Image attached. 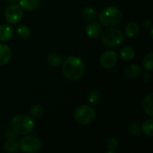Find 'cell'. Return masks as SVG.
<instances>
[{
    "instance_id": "cell-1",
    "label": "cell",
    "mask_w": 153,
    "mask_h": 153,
    "mask_svg": "<svg viewBox=\"0 0 153 153\" xmlns=\"http://www.w3.org/2000/svg\"><path fill=\"white\" fill-rule=\"evenodd\" d=\"M62 71L65 78L70 81L79 80L84 74L83 61L76 56H69L62 62Z\"/></svg>"
},
{
    "instance_id": "cell-2",
    "label": "cell",
    "mask_w": 153,
    "mask_h": 153,
    "mask_svg": "<svg viewBox=\"0 0 153 153\" xmlns=\"http://www.w3.org/2000/svg\"><path fill=\"white\" fill-rule=\"evenodd\" d=\"M13 132L19 135L30 134L35 128L34 118L29 115L19 114L14 116L10 123Z\"/></svg>"
},
{
    "instance_id": "cell-3",
    "label": "cell",
    "mask_w": 153,
    "mask_h": 153,
    "mask_svg": "<svg viewBox=\"0 0 153 153\" xmlns=\"http://www.w3.org/2000/svg\"><path fill=\"white\" fill-rule=\"evenodd\" d=\"M98 18L104 27H114L121 22L122 13L116 6H108L100 13Z\"/></svg>"
},
{
    "instance_id": "cell-4",
    "label": "cell",
    "mask_w": 153,
    "mask_h": 153,
    "mask_svg": "<svg viewBox=\"0 0 153 153\" xmlns=\"http://www.w3.org/2000/svg\"><path fill=\"white\" fill-rule=\"evenodd\" d=\"M101 41L107 47L120 46L125 40V35L120 29L110 28L101 33Z\"/></svg>"
},
{
    "instance_id": "cell-5",
    "label": "cell",
    "mask_w": 153,
    "mask_h": 153,
    "mask_svg": "<svg viewBox=\"0 0 153 153\" xmlns=\"http://www.w3.org/2000/svg\"><path fill=\"white\" fill-rule=\"evenodd\" d=\"M74 117L75 121L80 125H89L95 119L96 111L92 107L89 105H82L75 109Z\"/></svg>"
},
{
    "instance_id": "cell-6",
    "label": "cell",
    "mask_w": 153,
    "mask_h": 153,
    "mask_svg": "<svg viewBox=\"0 0 153 153\" xmlns=\"http://www.w3.org/2000/svg\"><path fill=\"white\" fill-rule=\"evenodd\" d=\"M19 148L23 152H37L41 149V141L35 135L26 134L21 140L19 143Z\"/></svg>"
},
{
    "instance_id": "cell-7",
    "label": "cell",
    "mask_w": 153,
    "mask_h": 153,
    "mask_svg": "<svg viewBox=\"0 0 153 153\" xmlns=\"http://www.w3.org/2000/svg\"><path fill=\"white\" fill-rule=\"evenodd\" d=\"M23 16V9L18 4L9 5L4 12V19L9 24L19 22Z\"/></svg>"
},
{
    "instance_id": "cell-8",
    "label": "cell",
    "mask_w": 153,
    "mask_h": 153,
    "mask_svg": "<svg viewBox=\"0 0 153 153\" xmlns=\"http://www.w3.org/2000/svg\"><path fill=\"white\" fill-rule=\"evenodd\" d=\"M117 61H118V56L117 52L111 49L104 51L100 58V63L101 66L108 70L114 68L117 64Z\"/></svg>"
},
{
    "instance_id": "cell-9",
    "label": "cell",
    "mask_w": 153,
    "mask_h": 153,
    "mask_svg": "<svg viewBox=\"0 0 153 153\" xmlns=\"http://www.w3.org/2000/svg\"><path fill=\"white\" fill-rule=\"evenodd\" d=\"M102 33V27L101 24L97 22H91L86 26V34L91 39H96L99 38Z\"/></svg>"
},
{
    "instance_id": "cell-10",
    "label": "cell",
    "mask_w": 153,
    "mask_h": 153,
    "mask_svg": "<svg viewBox=\"0 0 153 153\" xmlns=\"http://www.w3.org/2000/svg\"><path fill=\"white\" fill-rule=\"evenodd\" d=\"M142 74V68L136 65V64H132L127 65L125 69H124V74L126 77H127L128 79H134L138 77L140 74Z\"/></svg>"
},
{
    "instance_id": "cell-11",
    "label": "cell",
    "mask_w": 153,
    "mask_h": 153,
    "mask_svg": "<svg viewBox=\"0 0 153 153\" xmlns=\"http://www.w3.org/2000/svg\"><path fill=\"white\" fill-rule=\"evenodd\" d=\"M11 57H12V51L10 48L7 45L0 42V65H4L9 63Z\"/></svg>"
},
{
    "instance_id": "cell-12",
    "label": "cell",
    "mask_w": 153,
    "mask_h": 153,
    "mask_svg": "<svg viewBox=\"0 0 153 153\" xmlns=\"http://www.w3.org/2000/svg\"><path fill=\"white\" fill-rule=\"evenodd\" d=\"M143 111L149 116L152 117L153 116V93L148 94L143 102Z\"/></svg>"
},
{
    "instance_id": "cell-13",
    "label": "cell",
    "mask_w": 153,
    "mask_h": 153,
    "mask_svg": "<svg viewBox=\"0 0 153 153\" xmlns=\"http://www.w3.org/2000/svg\"><path fill=\"white\" fill-rule=\"evenodd\" d=\"M19 5L28 12L36 10L39 5V0H19Z\"/></svg>"
},
{
    "instance_id": "cell-14",
    "label": "cell",
    "mask_w": 153,
    "mask_h": 153,
    "mask_svg": "<svg viewBox=\"0 0 153 153\" xmlns=\"http://www.w3.org/2000/svg\"><path fill=\"white\" fill-rule=\"evenodd\" d=\"M140 30L139 24L136 22H130L126 26V35L128 38H134L135 37Z\"/></svg>"
},
{
    "instance_id": "cell-15",
    "label": "cell",
    "mask_w": 153,
    "mask_h": 153,
    "mask_svg": "<svg viewBox=\"0 0 153 153\" xmlns=\"http://www.w3.org/2000/svg\"><path fill=\"white\" fill-rule=\"evenodd\" d=\"M13 36V29L7 24L0 25V41H7Z\"/></svg>"
},
{
    "instance_id": "cell-16",
    "label": "cell",
    "mask_w": 153,
    "mask_h": 153,
    "mask_svg": "<svg viewBox=\"0 0 153 153\" xmlns=\"http://www.w3.org/2000/svg\"><path fill=\"white\" fill-rule=\"evenodd\" d=\"M47 61L49 64V65H51L52 67H58L59 65H62L63 59H62V56L58 53L51 52L48 54L47 57Z\"/></svg>"
},
{
    "instance_id": "cell-17",
    "label": "cell",
    "mask_w": 153,
    "mask_h": 153,
    "mask_svg": "<svg viewBox=\"0 0 153 153\" xmlns=\"http://www.w3.org/2000/svg\"><path fill=\"white\" fill-rule=\"evenodd\" d=\"M119 54H120V56L126 61H131L135 57V51L131 47H124V48H122Z\"/></svg>"
},
{
    "instance_id": "cell-18",
    "label": "cell",
    "mask_w": 153,
    "mask_h": 153,
    "mask_svg": "<svg viewBox=\"0 0 153 153\" xmlns=\"http://www.w3.org/2000/svg\"><path fill=\"white\" fill-rule=\"evenodd\" d=\"M82 14L83 16V18L88 21V22H92L94 21L96 18H97V12L96 10L91 7V6H87L85 7L82 12Z\"/></svg>"
},
{
    "instance_id": "cell-19",
    "label": "cell",
    "mask_w": 153,
    "mask_h": 153,
    "mask_svg": "<svg viewBox=\"0 0 153 153\" xmlns=\"http://www.w3.org/2000/svg\"><path fill=\"white\" fill-rule=\"evenodd\" d=\"M152 127H153V120L152 118H149L146 121L143 122L142 127H141V132L143 133L144 135L148 136V137H152L153 136V132H152Z\"/></svg>"
},
{
    "instance_id": "cell-20",
    "label": "cell",
    "mask_w": 153,
    "mask_h": 153,
    "mask_svg": "<svg viewBox=\"0 0 153 153\" xmlns=\"http://www.w3.org/2000/svg\"><path fill=\"white\" fill-rule=\"evenodd\" d=\"M3 148H4V150L6 152H15L18 151V149H19V143H18L15 140L8 139V140H6V141L4 142Z\"/></svg>"
},
{
    "instance_id": "cell-21",
    "label": "cell",
    "mask_w": 153,
    "mask_h": 153,
    "mask_svg": "<svg viewBox=\"0 0 153 153\" xmlns=\"http://www.w3.org/2000/svg\"><path fill=\"white\" fill-rule=\"evenodd\" d=\"M16 32H17V35L19 36V38L22 39H27L31 35V30H30V27H28L27 25H20L16 29Z\"/></svg>"
},
{
    "instance_id": "cell-22",
    "label": "cell",
    "mask_w": 153,
    "mask_h": 153,
    "mask_svg": "<svg viewBox=\"0 0 153 153\" xmlns=\"http://www.w3.org/2000/svg\"><path fill=\"white\" fill-rule=\"evenodd\" d=\"M43 112H44V109H43L42 106L39 105V104H36V105L32 106L30 108V117H32L33 118L41 117L42 115H43Z\"/></svg>"
},
{
    "instance_id": "cell-23",
    "label": "cell",
    "mask_w": 153,
    "mask_h": 153,
    "mask_svg": "<svg viewBox=\"0 0 153 153\" xmlns=\"http://www.w3.org/2000/svg\"><path fill=\"white\" fill-rule=\"evenodd\" d=\"M87 99H88V101H89L90 103L95 105V104H97V103L100 101V91H97V90H92V91H91L88 93Z\"/></svg>"
},
{
    "instance_id": "cell-24",
    "label": "cell",
    "mask_w": 153,
    "mask_h": 153,
    "mask_svg": "<svg viewBox=\"0 0 153 153\" xmlns=\"http://www.w3.org/2000/svg\"><path fill=\"white\" fill-rule=\"evenodd\" d=\"M143 65L144 68L148 71H152L153 68V53L150 52L148 55H146L143 58Z\"/></svg>"
},
{
    "instance_id": "cell-25",
    "label": "cell",
    "mask_w": 153,
    "mask_h": 153,
    "mask_svg": "<svg viewBox=\"0 0 153 153\" xmlns=\"http://www.w3.org/2000/svg\"><path fill=\"white\" fill-rule=\"evenodd\" d=\"M118 142L116 138L111 137L108 140L107 142V148L108 149V153H114L118 148Z\"/></svg>"
},
{
    "instance_id": "cell-26",
    "label": "cell",
    "mask_w": 153,
    "mask_h": 153,
    "mask_svg": "<svg viewBox=\"0 0 153 153\" xmlns=\"http://www.w3.org/2000/svg\"><path fill=\"white\" fill-rule=\"evenodd\" d=\"M127 132L132 136H137L141 134V127L138 124H131L127 128Z\"/></svg>"
},
{
    "instance_id": "cell-27",
    "label": "cell",
    "mask_w": 153,
    "mask_h": 153,
    "mask_svg": "<svg viewBox=\"0 0 153 153\" xmlns=\"http://www.w3.org/2000/svg\"><path fill=\"white\" fill-rule=\"evenodd\" d=\"M143 79L144 82H149L151 80V74H144L143 76Z\"/></svg>"
},
{
    "instance_id": "cell-28",
    "label": "cell",
    "mask_w": 153,
    "mask_h": 153,
    "mask_svg": "<svg viewBox=\"0 0 153 153\" xmlns=\"http://www.w3.org/2000/svg\"><path fill=\"white\" fill-rule=\"evenodd\" d=\"M144 27L148 28V27H152V21L151 20H146L144 22Z\"/></svg>"
},
{
    "instance_id": "cell-29",
    "label": "cell",
    "mask_w": 153,
    "mask_h": 153,
    "mask_svg": "<svg viewBox=\"0 0 153 153\" xmlns=\"http://www.w3.org/2000/svg\"><path fill=\"white\" fill-rule=\"evenodd\" d=\"M6 1H8V2H15L17 0H6Z\"/></svg>"
}]
</instances>
